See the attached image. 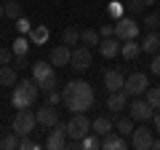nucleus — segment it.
Listing matches in <instances>:
<instances>
[{"mask_svg": "<svg viewBox=\"0 0 160 150\" xmlns=\"http://www.w3.org/2000/svg\"><path fill=\"white\" fill-rule=\"evenodd\" d=\"M144 99H147L155 110H160V86H149L147 91H144Z\"/></svg>", "mask_w": 160, "mask_h": 150, "instance_id": "obj_27", "label": "nucleus"}, {"mask_svg": "<svg viewBox=\"0 0 160 150\" xmlns=\"http://www.w3.org/2000/svg\"><path fill=\"white\" fill-rule=\"evenodd\" d=\"M149 88V78L144 72H131L126 78V86H123V91L128 94V97H142L144 91Z\"/></svg>", "mask_w": 160, "mask_h": 150, "instance_id": "obj_7", "label": "nucleus"}, {"mask_svg": "<svg viewBox=\"0 0 160 150\" xmlns=\"http://www.w3.org/2000/svg\"><path fill=\"white\" fill-rule=\"evenodd\" d=\"M128 115H131L133 121H139V123H147V121H152L155 107L147 102V99H133V102L128 104Z\"/></svg>", "mask_w": 160, "mask_h": 150, "instance_id": "obj_8", "label": "nucleus"}, {"mask_svg": "<svg viewBox=\"0 0 160 150\" xmlns=\"http://www.w3.org/2000/svg\"><path fill=\"white\" fill-rule=\"evenodd\" d=\"M144 27L147 29H158L160 27V13H147V16H144Z\"/></svg>", "mask_w": 160, "mask_h": 150, "instance_id": "obj_33", "label": "nucleus"}, {"mask_svg": "<svg viewBox=\"0 0 160 150\" xmlns=\"http://www.w3.org/2000/svg\"><path fill=\"white\" fill-rule=\"evenodd\" d=\"M62 102L69 113H86L93 104V88L88 81H69L62 91Z\"/></svg>", "mask_w": 160, "mask_h": 150, "instance_id": "obj_1", "label": "nucleus"}, {"mask_svg": "<svg viewBox=\"0 0 160 150\" xmlns=\"http://www.w3.org/2000/svg\"><path fill=\"white\" fill-rule=\"evenodd\" d=\"M104 86H107V91H123V86H126V78H123V72L120 70H107L104 72Z\"/></svg>", "mask_w": 160, "mask_h": 150, "instance_id": "obj_14", "label": "nucleus"}, {"mask_svg": "<svg viewBox=\"0 0 160 150\" xmlns=\"http://www.w3.org/2000/svg\"><path fill=\"white\" fill-rule=\"evenodd\" d=\"M13 56H16V70H22V67H27V54H13Z\"/></svg>", "mask_w": 160, "mask_h": 150, "instance_id": "obj_40", "label": "nucleus"}, {"mask_svg": "<svg viewBox=\"0 0 160 150\" xmlns=\"http://www.w3.org/2000/svg\"><path fill=\"white\" fill-rule=\"evenodd\" d=\"M69 56H72V48L69 46H56L51 51V56H48V62L53 67H64V64H69Z\"/></svg>", "mask_w": 160, "mask_h": 150, "instance_id": "obj_15", "label": "nucleus"}, {"mask_svg": "<svg viewBox=\"0 0 160 150\" xmlns=\"http://www.w3.org/2000/svg\"><path fill=\"white\" fill-rule=\"evenodd\" d=\"M3 11H6L8 19H19L22 16V6H19L16 0H6V3H3Z\"/></svg>", "mask_w": 160, "mask_h": 150, "instance_id": "obj_28", "label": "nucleus"}, {"mask_svg": "<svg viewBox=\"0 0 160 150\" xmlns=\"http://www.w3.org/2000/svg\"><path fill=\"white\" fill-rule=\"evenodd\" d=\"M139 22L131 16H120L118 22H115V38L118 40H133V38H139Z\"/></svg>", "mask_w": 160, "mask_h": 150, "instance_id": "obj_6", "label": "nucleus"}, {"mask_svg": "<svg viewBox=\"0 0 160 150\" xmlns=\"http://www.w3.org/2000/svg\"><path fill=\"white\" fill-rule=\"evenodd\" d=\"M155 3H158V0H144V6H155Z\"/></svg>", "mask_w": 160, "mask_h": 150, "instance_id": "obj_43", "label": "nucleus"}, {"mask_svg": "<svg viewBox=\"0 0 160 150\" xmlns=\"http://www.w3.org/2000/svg\"><path fill=\"white\" fill-rule=\"evenodd\" d=\"M3 16H6V11H3V0H0V19H3Z\"/></svg>", "mask_w": 160, "mask_h": 150, "instance_id": "obj_44", "label": "nucleus"}, {"mask_svg": "<svg viewBox=\"0 0 160 150\" xmlns=\"http://www.w3.org/2000/svg\"><path fill=\"white\" fill-rule=\"evenodd\" d=\"M152 123H155V129L160 131V110H155V115H152Z\"/></svg>", "mask_w": 160, "mask_h": 150, "instance_id": "obj_41", "label": "nucleus"}, {"mask_svg": "<svg viewBox=\"0 0 160 150\" xmlns=\"http://www.w3.org/2000/svg\"><path fill=\"white\" fill-rule=\"evenodd\" d=\"M46 94H48V104H59L62 102V94H59L56 88H51V91H46Z\"/></svg>", "mask_w": 160, "mask_h": 150, "instance_id": "obj_39", "label": "nucleus"}, {"mask_svg": "<svg viewBox=\"0 0 160 150\" xmlns=\"http://www.w3.org/2000/svg\"><path fill=\"white\" fill-rule=\"evenodd\" d=\"M152 142H155L152 129H144V123L131 131V147L133 150H149V147H152Z\"/></svg>", "mask_w": 160, "mask_h": 150, "instance_id": "obj_11", "label": "nucleus"}, {"mask_svg": "<svg viewBox=\"0 0 160 150\" xmlns=\"http://www.w3.org/2000/svg\"><path fill=\"white\" fill-rule=\"evenodd\" d=\"M152 147H155V150H160V139H155V142H152Z\"/></svg>", "mask_w": 160, "mask_h": 150, "instance_id": "obj_42", "label": "nucleus"}, {"mask_svg": "<svg viewBox=\"0 0 160 150\" xmlns=\"http://www.w3.org/2000/svg\"><path fill=\"white\" fill-rule=\"evenodd\" d=\"M123 11H126V3H120V0H112L107 6V19L109 22H118L120 16H123Z\"/></svg>", "mask_w": 160, "mask_h": 150, "instance_id": "obj_23", "label": "nucleus"}, {"mask_svg": "<svg viewBox=\"0 0 160 150\" xmlns=\"http://www.w3.org/2000/svg\"><path fill=\"white\" fill-rule=\"evenodd\" d=\"M112 121H109V118L107 115H99L96 118V121H91V131L93 134H99V137H104V134H107V131H112Z\"/></svg>", "mask_w": 160, "mask_h": 150, "instance_id": "obj_21", "label": "nucleus"}, {"mask_svg": "<svg viewBox=\"0 0 160 150\" xmlns=\"http://www.w3.org/2000/svg\"><path fill=\"white\" fill-rule=\"evenodd\" d=\"M11 51H13V54H27V51H29V38H24V35H19L16 40H13Z\"/></svg>", "mask_w": 160, "mask_h": 150, "instance_id": "obj_30", "label": "nucleus"}, {"mask_svg": "<svg viewBox=\"0 0 160 150\" xmlns=\"http://www.w3.org/2000/svg\"><path fill=\"white\" fill-rule=\"evenodd\" d=\"M35 115H38V123H40V126H46V129H51V126H56V123H59L56 104H46V107H40Z\"/></svg>", "mask_w": 160, "mask_h": 150, "instance_id": "obj_13", "label": "nucleus"}, {"mask_svg": "<svg viewBox=\"0 0 160 150\" xmlns=\"http://www.w3.org/2000/svg\"><path fill=\"white\" fill-rule=\"evenodd\" d=\"M0 147H3V150H13V147H19L16 134H8V137H3V139H0Z\"/></svg>", "mask_w": 160, "mask_h": 150, "instance_id": "obj_32", "label": "nucleus"}, {"mask_svg": "<svg viewBox=\"0 0 160 150\" xmlns=\"http://www.w3.org/2000/svg\"><path fill=\"white\" fill-rule=\"evenodd\" d=\"M102 147H104V150H126L128 142H126V137H123L118 129H112V131H107V134L102 137Z\"/></svg>", "mask_w": 160, "mask_h": 150, "instance_id": "obj_12", "label": "nucleus"}, {"mask_svg": "<svg viewBox=\"0 0 160 150\" xmlns=\"http://www.w3.org/2000/svg\"><path fill=\"white\" fill-rule=\"evenodd\" d=\"M115 129H118L123 137H131V131H133V118H131V115H128V118H120Z\"/></svg>", "mask_w": 160, "mask_h": 150, "instance_id": "obj_29", "label": "nucleus"}, {"mask_svg": "<svg viewBox=\"0 0 160 150\" xmlns=\"http://www.w3.org/2000/svg\"><path fill=\"white\" fill-rule=\"evenodd\" d=\"M32 81L40 86V91H51V88H56L59 75H56L51 62H35L32 64Z\"/></svg>", "mask_w": 160, "mask_h": 150, "instance_id": "obj_3", "label": "nucleus"}, {"mask_svg": "<svg viewBox=\"0 0 160 150\" xmlns=\"http://www.w3.org/2000/svg\"><path fill=\"white\" fill-rule=\"evenodd\" d=\"M46 147L48 150H64L67 147V129H64L62 121H59L56 126H51V131H48V137H46Z\"/></svg>", "mask_w": 160, "mask_h": 150, "instance_id": "obj_10", "label": "nucleus"}, {"mask_svg": "<svg viewBox=\"0 0 160 150\" xmlns=\"http://www.w3.org/2000/svg\"><path fill=\"white\" fill-rule=\"evenodd\" d=\"M149 70H152V75H160V51L152 54V64H149Z\"/></svg>", "mask_w": 160, "mask_h": 150, "instance_id": "obj_38", "label": "nucleus"}, {"mask_svg": "<svg viewBox=\"0 0 160 150\" xmlns=\"http://www.w3.org/2000/svg\"><path fill=\"white\" fill-rule=\"evenodd\" d=\"M142 51L144 54H158L160 51V32H158V29H149V35H144Z\"/></svg>", "mask_w": 160, "mask_h": 150, "instance_id": "obj_19", "label": "nucleus"}, {"mask_svg": "<svg viewBox=\"0 0 160 150\" xmlns=\"http://www.w3.org/2000/svg\"><path fill=\"white\" fill-rule=\"evenodd\" d=\"M3 3H6V0H3Z\"/></svg>", "mask_w": 160, "mask_h": 150, "instance_id": "obj_45", "label": "nucleus"}, {"mask_svg": "<svg viewBox=\"0 0 160 150\" xmlns=\"http://www.w3.org/2000/svg\"><path fill=\"white\" fill-rule=\"evenodd\" d=\"M38 91H40V86L32 81V78H29V81H19L16 86H13L11 104H13V107H19V110L32 107V104H35V99H38Z\"/></svg>", "mask_w": 160, "mask_h": 150, "instance_id": "obj_2", "label": "nucleus"}, {"mask_svg": "<svg viewBox=\"0 0 160 150\" xmlns=\"http://www.w3.org/2000/svg\"><path fill=\"white\" fill-rule=\"evenodd\" d=\"M19 147L22 150H38V145H35L29 137H19Z\"/></svg>", "mask_w": 160, "mask_h": 150, "instance_id": "obj_35", "label": "nucleus"}, {"mask_svg": "<svg viewBox=\"0 0 160 150\" xmlns=\"http://www.w3.org/2000/svg\"><path fill=\"white\" fill-rule=\"evenodd\" d=\"M120 54H123V59L133 62V59H139V54H142V43H136V38H133V40H120Z\"/></svg>", "mask_w": 160, "mask_h": 150, "instance_id": "obj_18", "label": "nucleus"}, {"mask_svg": "<svg viewBox=\"0 0 160 150\" xmlns=\"http://www.w3.org/2000/svg\"><path fill=\"white\" fill-rule=\"evenodd\" d=\"M11 59H13L11 48H0V64H11Z\"/></svg>", "mask_w": 160, "mask_h": 150, "instance_id": "obj_36", "label": "nucleus"}, {"mask_svg": "<svg viewBox=\"0 0 160 150\" xmlns=\"http://www.w3.org/2000/svg\"><path fill=\"white\" fill-rule=\"evenodd\" d=\"M99 40H102V38H99L96 29H83V32H80V43H83V46H88V48L99 46Z\"/></svg>", "mask_w": 160, "mask_h": 150, "instance_id": "obj_25", "label": "nucleus"}, {"mask_svg": "<svg viewBox=\"0 0 160 150\" xmlns=\"http://www.w3.org/2000/svg\"><path fill=\"white\" fill-rule=\"evenodd\" d=\"M19 78H16V67L11 64H0V86H16Z\"/></svg>", "mask_w": 160, "mask_h": 150, "instance_id": "obj_20", "label": "nucleus"}, {"mask_svg": "<svg viewBox=\"0 0 160 150\" xmlns=\"http://www.w3.org/2000/svg\"><path fill=\"white\" fill-rule=\"evenodd\" d=\"M93 56H91V48L88 46H75L72 48V56H69V67L78 70V72H86L88 67H91Z\"/></svg>", "mask_w": 160, "mask_h": 150, "instance_id": "obj_9", "label": "nucleus"}, {"mask_svg": "<svg viewBox=\"0 0 160 150\" xmlns=\"http://www.w3.org/2000/svg\"><path fill=\"white\" fill-rule=\"evenodd\" d=\"M80 142H83V150H96V147H102V137H99V134H93V131H88Z\"/></svg>", "mask_w": 160, "mask_h": 150, "instance_id": "obj_26", "label": "nucleus"}, {"mask_svg": "<svg viewBox=\"0 0 160 150\" xmlns=\"http://www.w3.org/2000/svg\"><path fill=\"white\" fill-rule=\"evenodd\" d=\"M115 35V24H102V29H99V38H112Z\"/></svg>", "mask_w": 160, "mask_h": 150, "instance_id": "obj_37", "label": "nucleus"}, {"mask_svg": "<svg viewBox=\"0 0 160 150\" xmlns=\"http://www.w3.org/2000/svg\"><path fill=\"white\" fill-rule=\"evenodd\" d=\"M126 11L131 13V16L142 13V11H144V0H126Z\"/></svg>", "mask_w": 160, "mask_h": 150, "instance_id": "obj_31", "label": "nucleus"}, {"mask_svg": "<svg viewBox=\"0 0 160 150\" xmlns=\"http://www.w3.org/2000/svg\"><path fill=\"white\" fill-rule=\"evenodd\" d=\"M16 27H19V32H22V35H29V29H32V24H29V19L24 16V13H22V16L16 19Z\"/></svg>", "mask_w": 160, "mask_h": 150, "instance_id": "obj_34", "label": "nucleus"}, {"mask_svg": "<svg viewBox=\"0 0 160 150\" xmlns=\"http://www.w3.org/2000/svg\"><path fill=\"white\" fill-rule=\"evenodd\" d=\"M99 48H102V56L104 59H115L120 54V40L118 38H102V40H99Z\"/></svg>", "mask_w": 160, "mask_h": 150, "instance_id": "obj_16", "label": "nucleus"}, {"mask_svg": "<svg viewBox=\"0 0 160 150\" xmlns=\"http://www.w3.org/2000/svg\"><path fill=\"white\" fill-rule=\"evenodd\" d=\"M64 129H67L69 139H83L88 131H91V121L86 118V113H72V118L64 123Z\"/></svg>", "mask_w": 160, "mask_h": 150, "instance_id": "obj_5", "label": "nucleus"}, {"mask_svg": "<svg viewBox=\"0 0 160 150\" xmlns=\"http://www.w3.org/2000/svg\"><path fill=\"white\" fill-rule=\"evenodd\" d=\"M123 107H128V94L126 91H112L107 99V110L109 113H123Z\"/></svg>", "mask_w": 160, "mask_h": 150, "instance_id": "obj_17", "label": "nucleus"}, {"mask_svg": "<svg viewBox=\"0 0 160 150\" xmlns=\"http://www.w3.org/2000/svg\"><path fill=\"white\" fill-rule=\"evenodd\" d=\"M46 40H48V27H32V29H29V43L43 46Z\"/></svg>", "mask_w": 160, "mask_h": 150, "instance_id": "obj_22", "label": "nucleus"}, {"mask_svg": "<svg viewBox=\"0 0 160 150\" xmlns=\"http://www.w3.org/2000/svg\"><path fill=\"white\" fill-rule=\"evenodd\" d=\"M62 40H64V46H69V48H75L80 43V29H75V27H67L62 32Z\"/></svg>", "mask_w": 160, "mask_h": 150, "instance_id": "obj_24", "label": "nucleus"}, {"mask_svg": "<svg viewBox=\"0 0 160 150\" xmlns=\"http://www.w3.org/2000/svg\"><path fill=\"white\" fill-rule=\"evenodd\" d=\"M35 126H38V115H35L29 107H24V110H19V113H16L11 129H13L16 137H29V134L35 131Z\"/></svg>", "mask_w": 160, "mask_h": 150, "instance_id": "obj_4", "label": "nucleus"}]
</instances>
